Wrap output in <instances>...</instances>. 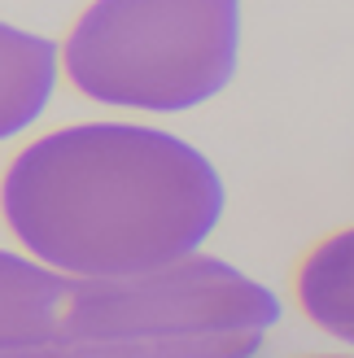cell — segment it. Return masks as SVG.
I'll return each mask as SVG.
<instances>
[{
  "mask_svg": "<svg viewBox=\"0 0 354 358\" xmlns=\"http://www.w3.org/2000/svg\"><path fill=\"white\" fill-rule=\"evenodd\" d=\"M227 188L188 140L145 122H75L13 157L0 214L31 258L70 275H122L201 249Z\"/></svg>",
  "mask_w": 354,
  "mask_h": 358,
  "instance_id": "1",
  "label": "cell"
},
{
  "mask_svg": "<svg viewBox=\"0 0 354 358\" xmlns=\"http://www.w3.org/2000/svg\"><path fill=\"white\" fill-rule=\"evenodd\" d=\"M285 301L223 258L184 254L66 289L57 354L83 358H245L267 345Z\"/></svg>",
  "mask_w": 354,
  "mask_h": 358,
  "instance_id": "2",
  "label": "cell"
},
{
  "mask_svg": "<svg viewBox=\"0 0 354 358\" xmlns=\"http://www.w3.org/2000/svg\"><path fill=\"white\" fill-rule=\"evenodd\" d=\"M241 17V0H92L57 57L97 105L184 114L232 83Z\"/></svg>",
  "mask_w": 354,
  "mask_h": 358,
  "instance_id": "3",
  "label": "cell"
},
{
  "mask_svg": "<svg viewBox=\"0 0 354 358\" xmlns=\"http://www.w3.org/2000/svg\"><path fill=\"white\" fill-rule=\"evenodd\" d=\"M66 289L48 262L0 249V358L57 354Z\"/></svg>",
  "mask_w": 354,
  "mask_h": 358,
  "instance_id": "4",
  "label": "cell"
},
{
  "mask_svg": "<svg viewBox=\"0 0 354 358\" xmlns=\"http://www.w3.org/2000/svg\"><path fill=\"white\" fill-rule=\"evenodd\" d=\"M62 57L48 35L0 22V140L22 136L40 122L57 92Z\"/></svg>",
  "mask_w": 354,
  "mask_h": 358,
  "instance_id": "5",
  "label": "cell"
},
{
  "mask_svg": "<svg viewBox=\"0 0 354 358\" xmlns=\"http://www.w3.org/2000/svg\"><path fill=\"white\" fill-rule=\"evenodd\" d=\"M297 301L337 341H354V231L324 236L297 266Z\"/></svg>",
  "mask_w": 354,
  "mask_h": 358,
  "instance_id": "6",
  "label": "cell"
}]
</instances>
